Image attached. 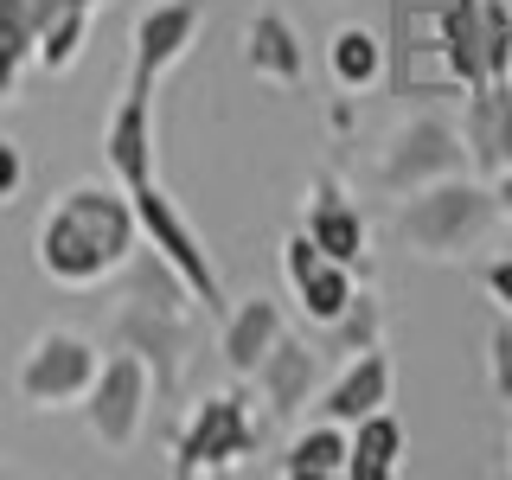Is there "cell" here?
Instances as JSON below:
<instances>
[{
	"mask_svg": "<svg viewBox=\"0 0 512 480\" xmlns=\"http://www.w3.org/2000/svg\"><path fill=\"white\" fill-rule=\"evenodd\" d=\"M141 250V218L135 199L122 186L103 180H77L64 186L39 218V237H32V256H39L45 282L58 288H103L116 282Z\"/></svg>",
	"mask_w": 512,
	"mask_h": 480,
	"instance_id": "6da1fadb",
	"label": "cell"
},
{
	"mask_svg": "<svg viewBox=\"0 0 512 480\" xmlns=\"http://www.w3.org/2000/svg\"><path fill=\"white\" fill-rule=\"evenodd\" d=\"M493 212H500L493 192H480L468 180H436V186L404 192V205H397V231H404V244L416 256H461L480 231H487Z\"/></svg>",
	"mask_w": 512,
	"mask_h": 480,
	"instance_id": "7a4b0ae2",
	"label": "cell"
},
{
	"mask_svg": "<svg viewBox=\"0 0 512 480\" xmlns=\"http://www.w3.org/2000/svg\"><path fill=\"white\" fill-rule=\"evenodd\" d=\"M263 442V423L250 416L244 391H212L186 410L180 436H173V474L199 480V474H231L244 455H256Z\"/></svg>",
	"mask_w": 512,
	"mask_h": 480,
	"instance_id": "3957f363",
	"label": "cell"
},
{
	"mask_svg": "<svg viewBox=\"0 0 512 480\" xmlns=\"http://www.w3.org/2000/svg\"><path fill=\"white\" fill-rule=\"evenodd\" d=\"M96 372H103V352H96L84 333H64L45 327L39 340L26 346L20 372H13V391H20L26 410H64V404H84Z\"/></svg>",
	"mask_w": 512,
	"mask_h": 480,
	"instance_id": "277c9868",
	"label": "cell"
},
{
	"mask_svg": "<svg viewBox=\"0 0 512 480\" xmlns=\"http://www.w3.org/2000/svg\"><path fill=\"white\" fill-rule=\"evenodd\" d=\"M135 199V218H141V244H148L154 256H167V269L186 282V295L199 301V308H218L224 301V282H218V263L205 256V237L186 224V212L154 186H141V192H128Z\"/></svg>",
	"mask_w": 512,
	"mask_h": 480,
	"instance_id": "5b68a950",
	"label": "cell"
},
{
	"mask_svg": "<svg viewBox=\"0 0 512 480\" xmlns=\"http://www.w3.org/2000/svg\"><path fill=\"white\" fill-rule=\"evenodd\" d=\"M154 404V372L141 365V352H128L116 346L103 359V372H96L90 384V397L77 410H84V423H90V436L109 448V455H122V448H135L141 436V416H148Z\"/></svg>",
	"mask_w": 512,
	"mask_h": 480,
	"instance_id": "8992f818",
	"label": "cell"
},
{
	"mask_svg": "<svg viewBox=\"0 0 512 480\" xmlns=\"http://www.w3.org/2000/svg\"><path fill=\"white\" fill-rule=\"evenodd\" d=\"M109 346L141 352V365L154 372V397H173V391H180V378H186V327H180V308L148 301V295H128V308L109 320Z\"/></svg>",
	"mask_w": 512,
	"mask_h": 480,
	"instance_id": "52a82bcc",
	"label": "cell"
},
{
	"mask_svg": "<svg viewBox=\"0 0 512 480\" xmlns=\"http://www.w3.org/2000/svg\"><path fill=\"white\" fill-rule=\"evenodd\" d=\"M461 154L455 135H448V122L436 116H410L397 128L391 141H384V160H378V180L391 192H416V186H436V180H455L461 173Z\"/></svg>",
	"mask_w": 512,
	"mask_h": 480,
	"instance_id": "ba28073f",
	"label": "cell"
},
{
	"mask_svg": "<svg viewBox=\"0 0 512 480\" xmlns=\"http://www.w3.org/2000/svg\"><path fill=\"white\" fill-rule=\"evenodd\" d=\"M103 160H109V180H116L122 192L154 186V84L148 77H128L122 103L109 109Z\"/></svg>",
	"mask_w": 512,
	"mask_h": 480,
	"instance_id": "9c48e42d",
	"label": "cell"
},
{
	"mask_svg": "<svg viewBox=\"0 0 512 480\" xmlns=\"http://www.w3.org/2000/svg\"><path fill=\"white\" fill-rule=\"evenodd\" d=\"M282 269H288L295 301H301V314H308L314 327H333V320L352 308V295H359V269L340 263V256H327L308 231H295L282 244Z\"/></svg>",
	"mask_w": 512,
	"mask_h": 480,
	"instance_id": "30bf717a",
	"label": "cell"
},
{
	"mask_svg": "<svg viewBox=\"0 0 512 480\" xmlns=\"http://www.w3.org/2000/svg\"><path fill=\"white\" fill-rule=\"evenodd\" d=\"M199 26H205L199 0H160V7H148L135 20V71H128V77H148V84H160V77H167L173 64L192 52Z\"/></svg>",
	"mask_w": 512,
	"mask_h": 480,
	"instance_id": "8fae6325",
	"label": "cell"
},
{
	"mask_svg": "<svg viewBox=\"0 0 512 480\" xmlns=\"http://www.w3.org/2000/svg\"><path fill=\"white\" fill-rule=\"evenodd\" d=\"M320 352L308 340H295V333H282L276 346H269V359L256 365V384H263V410H269V423H288V416H301L314 404V391H320Z\"/></svg>",
	"mask_w": 512,
	"mask_h": 480,
	"instance_id": "7c38bea8",
	"label": "cell"
},
{
	"mask_svg": "<svg viewBox=\"0 0 512 480\" xmlns=\"http://www.w3.org/2000/svg\"><path fill=\"white\" fill-rule=\"evenodd\" d=\"M391 384H397V372H391V352L384 346H365V352H352V359L340 365V378L320 391V416L327 423H359V416H372V410H384L391 404Z\"/></svg>",
	"mask_w": 512,
	"mask_h": 480,
	"instance_id": "4fadbf2b",
	"label": "cell"
},
{
	"mask_svg": "<svg viewBox=\"0 0 512 480\" xmlns=\"http://www.w3.org/2000/svg\"><path fill=\"white\" fill-rule=\"evenodd\" d=\"M244 64L263 84H276V90H301V77H308V52H301V32L282 20V13H250V26H244Z\"/></svg>",
	"mask_w": 512,
	"mask_h": 480,
	"instance_id": "5bb4252c",
	"label": "cell"
},
{
	"mask_svg": "<svg viewBox=\"0 0 512 480\" xmlns=\"http://www.w3.org/2000/svg\"><path fill=\"white\" fill-rule=\"evenodd\" d=\"M282 308L269 295H250V301H237L231 314H224V333H218V352H224V365H231V378H256V365L269 359V346L282 340Z\"/></svg>",
	"mask_w": 512,
	"mask_h": 480,
	"instance_id": "9a60e30c",
	"label": "cell"
},
{
	"mask_svg": "<svg viewBox=\"0 0 512 480\" xmlns=\"http://www.w3.org/2000/svg\"><path fill=\"white\" fill-rule=\"evenodd\" d=\"M301 231H308L327 256H340V263H352V269L365 263V218L352 212V199H340V186H333V180H314V199H308Z\"/></svg>",
	"mask_w": 512,
	"mask_h": 480,
	"instance_id": "2e32d148",
	"label": "cell"
},
{
	"mask_svg": "<svg viewBox=\"0 0 512 480\" xmlns=\"http://www.w3.org/2000/svg\"><path fill=\"white\" fill-rule=\"evenodd\" d=\"M468 148L487 173H506L512 167V90L506 77H493V84L474 90L468 103Z\"/></svg>",
	"mask_w": 512,
	"mask_h": 480,
	"instance_id": "e0dca14e",
	"label": "cell"
},
{
	"mask_svg": "<svg viewBox=\"0 0 512 480\" xmlns=\"http://www.w3.org/2000/svg\"><path fill=\"white\" fill-rule=\"evenodd\" d=\"M397 455H404V423L391 410H372L346 429V474L352 480H391Z\"/></svg>",
	"mask_w": 512,
	"mask_h": 480,
	"instance_id": "ac0fdd59",
	"label": "cell"
},
{
	"mask_svg": "<svg viewBox=\"0 0 512 480\" xmlns=\"http://www.w3.org/2000/svg\"><path fill=\"white\" fill-rule=\"evenodd\" d=\"M282 474L288 480H333V474H346V423L314 416V423L282 448Z\"/></svg>",
	"mask_w": 512,
	"mask_h": 480,
	"instance_id": "d6986e66",
	"label": "cell"
},
{
	"mask_svg": "<svg viewBox=\"0 0 512 480\" xmlns=\"http://www.w3.org/2000/svg\"><path fill=\"white\" fill-rule=\"evenodd\" d=\"M327 71L340 90H372L384 77V39L372 26H340L327 39Z\"/></svg>",
	"mask_w": 512,
	"mask_h": 480,
	"instance_id": "ffe728a7",
	"label": "cell"
},
{
	"mask_svg": "<svg viewBox=\"0 0 512 480\" xmlns=\"http://www.w3.org/2000/svg\"><path fill=\"white\" fill-rule=\"evenodd\" d=\"M32 45H39V20H32V0H0V96L20 90Z\"/></svg>",
	"mask_w": 512,
	"mask_h": 480,
	"instance_id": "44dd1931",
	"label": "cell"
},
{
	"mask_svg": "<svg viewBox=\"0 0 512 480\" xmlns=\"http://www.w3.org/2000/svg\"><path fill=\"white\" fill-rule=\"evenodd\" d=\"M90 20H96V7H71V13H58L52 26L39 32V45H32V64H39L45 77H58V71H71L77 58H84V39H90Z\"/></svg>",
	"mask_w": 512,
	"mask_h": 480,
	"instance_id": "7402d4cb",
	"label": "cell"
},
{
	"mask_svg": "<svg viewBox=\"0 0 512 480\" xmlns=\"http://www.w3.org/2000/svg\"><path fill=\"white\" fill-rule=\"evenodd\" d=\"M378 295L372 288H359V295H352V308L333 320V346H320V359H352V352H365V346H378Z\"/></svg>",
	"mask_w": 512,
	"mask_h": 480,
	"instance_id": "603a6c76",
	"label": "cell"
},
{
	"mask_svg": "<svg viewBox=\"0 0 512 480\" xmlns=\"http://www.w3.org/2000/svg\"><path fill=\"white\" fill-rule=\"evenodd\" d=\"M20 186H26V154H20L13 135H0V205L20 199Z\"/></svg>",
	"mask_w": 512,
	"mask_h": 480,
	"instance_id": "cb8c5ba5",
	"label": "cell"
},
{
	"mask_svg": "<svg viewBox=\"0 0 512 480\" xmlns=\"http://www.w3.org/2000/svg\"><path fill=\"white\" fill-rule=\"evenodd\" d=\"M493 397L512 404V327H493Z\"/></svg>",
	"mask_w": 512,
	"mask_h": 480,
	"instance_id": "d4e9b609",
	"label": "cell"
},
{
	"mask_svg": "<svg viewBox=\"0 0 512 480\" xmlns=\"http://www.w3.org/2000/svg\"><path fill=\"white\" fill-rule=\"evenodd\" d=\"M487 295H493V301H500V308L512 314V256H500V263L487 269Z\"/></svg>",
	"mask_w": 512,
	"mask_h": 480,
	"instance_id": "484cf974",
	"label": "cell"
},
{
	"mask_svg": "<svg viewBox=\"0 0 512 480\" xmlns=\"http://www.w3.org/2000/svg\"><path fill=\"white\" fill-rule=\"evenodd\" d=\"M493 199H500V212H506V218H512V167H506V173H500V186H493Z\"/></svg>",
	"mask_w": 512,
	"mask_h": 480,
	"instance_id": "4316f807",
	"label": "cell"
}]
</instances>
